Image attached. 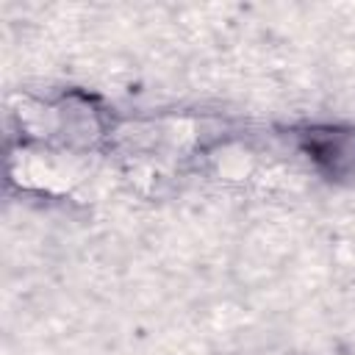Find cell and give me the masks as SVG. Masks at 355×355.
<instances>
[{
    "label": "cell",
    "instance_id": "1",
    "mask_svg": "<svg viewBox=\"0 0 355 355\" xmlns=\"http://www.w3.org/2000/svg\"><path fill=\"white\" fill-rule=\"evenodd\" d=\"M305 147L313 161L333 175L355 166V130H311Z\"/></svg>",
    "mask_w": 355,
    "mask_h": 355
}]
</instances>
